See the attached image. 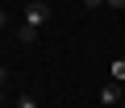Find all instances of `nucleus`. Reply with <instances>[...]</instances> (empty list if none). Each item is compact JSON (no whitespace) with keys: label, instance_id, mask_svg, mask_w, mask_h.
Segmentation results:
<instances>
[{"label":"nucleus","instance_id":"obj_1","mask_svg":"<svg viewBox=\"0 0 125 108\" xmlns=\"http://www.w3.org/2000/svg\"><path fill=\"white\" fill-rule=\"evenodd\" d=\"M21 21H25L29 29H42V25L50 21V4H46V0H29L25 13H21Z\"/></svg>","mask_w":125,"mask_h":108},{"label":"nucleus","instance_id":"obj_2","mask_svg":"<svg viewBox=\"0 0 125 108\" xmlns=\"http://www.w3.org/2000/svg\"><path fill=\"white\" fill-rule=\"evenodd\" d=\"M121 96H125V87H121V83H104V87H100V104H104V108H117V104H121Z\"/></svg>","mask_w":125,"mask_h":108},{"label":"nucleus","instance_id":"obj_3","mask_svg":"<svg viewBox=\"0 0 125 108\" xmlns=\"http://www.w3.org/2000/svg\"><path fill=\"white\" fill-rule=\"evenodd\" d=\"M108 75H113V83H121V87H125V54H117V58H113Z\"/></svg>","mask_w":125,"mask_h":108},{"label":"nucleus","instance_id":"obj_4","mask_svg":"<svg viewBox=\"0 0 125 108\" xmlns=\"http://www.w3.org/2000/svg\"><path fill=\"white\" fill-rule=\"evenodd\" d=\"M33 37H38V29H29V25H21V29H17V42H25V46H29Z\"/></svg>","mask_w":125,"mask_h":108},{"label":"nucleus","instance_id":"obj_5","mask_svg":"<svg viewBox=\"0 0 125 108\" xmlns=\"http://www.w3.org/2000/svg\"><path fill=\"white\" fill-rule=\"evenodd\" d=\"M17 108H42V104H38L33 96H17Z\"/></svg>","mask_w":125,"mask_h":108},{"label":"nucleus","instance_id":"obj_6","mask_svg":"<svg viewBox=\"0 0 125 108\" xmlns=\"http://www.w3.org/2000/svg\"><path fill=\"white\" fill-rule=\"evenodd\" d=\"M83 4H88V9H104V0H83Z\"/></svg>","mask_w":125,"mask_h":108},{"label":"nucleus","instance_id":"obj_7","mask_svg":"<svg viewBox=\"0 0 125 108\" xmlns=\"http://www.w3.org/2000/svg\"><path fill=\"white\" fill-rule=\"evenodd\" d=\"M104 4H108V9H125V0H104Z\"/></svg>","mask_w":125,"mask_h":108},{"label":"nucleus","instance_id":"obj_8","mask_svg":"<svg viewBox=\"0 0 125 108\" xmlns=\"http://www.w3.org/2000/svg\"><path fill=\"white\" fill-rule=\"evenodd\" d=\"M4 25H9V13H4V9H0V29H4Z\"/></svg>","mask_w":125,"mask_h":108},{"label":"nucleus","instance_id":"obj_9","mask_svg":"<svg viewBox=\"0 0 125 108\" xmlns=\"http://www.w3.org/2000/svg\"><path fill=\"white\" fill-rule=\"evenodd\" d=\"M4 79H9V75H4V67H0V83H4Z\"/></svg>","mask_w":125,"mask_h":108},{"label":"nucleus","instance_id":"obj_10","mask_svg":"<svg viewBox=\"0 0 125 108\" xmlns=\"http://www.w3.org/2000/svg\"><path fill=\"white\" fill-rule=\"evenodd\" d=\"M117 108H125V96H121V104H117Z\"/></svg>","mask_w":125,"mask_h":108}]
</instances>
